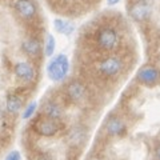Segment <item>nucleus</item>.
Masks as SVG:
<instances>
[{
  "mask_svg": "<svg viewBox=\"0 0 160 160\" xmlns=\"http://www.w3.org/2000/svg\"><path fill=\"white\" fill-rule=\"evenodd\" d=\"M119 2H122V0H107V4L108 6H115V4H118Z\"/></svg>",
  "mask_w": 160,
  "mask_h": 160,
  "instance_id": "19",
  "label": "nucleus"
},
{
  "mask_svg": "<svg viewBox=\"0 0 160 160\" xmlns=\"http://www.w3.org/2000/svg\"><path fill=\"white\" fill-rule=\"evenodd\" d=\"M123 67V63L118 56H108L99 63V72L104 76H116Z\"/></svg>",
  "mask_w": 160,
  "mask_h": 160,
  "instance_id": "4",
  "label": "nucleus"
},
{
  "mask_svg": "<svg viewBox=\"0 0 160 160\" xmlns=\"http://www.w3.org/2000/svg\"><path fill=\"white\" fill-rule=\"evenodd\" d=\"M36 108H38V103L36 102L29 103V106H27V108L24 109V112H23V119H29L35 113Z\"/></svg>",
  "mask_w": 160,
  "mask_h": 160,
  "instance_id": "17",
  "label": "nucleus"
},
{
  "mask_svg": "<svg viewBox=\"0 0 160 160\" xmlns=\"http://www.w3.org/2000/svg\"><path fill=\"white\" fill-rule=\"evenodd\" d=\"M83 139H84V131H83V128H73L71 133H69V142H71L72 144H80L83 142Z\"/></svg>",
  "mask_w": 160,
  "mask_h": 160,
  "instance_id": "16",
  "label": "nucleus"
},
{
  "mask_svg": "<svg viewBox=\"0 0 160 160\" xmlns=\"http://www.w3.org/2000/svg\"><path fill=\"white\" fill-rule=\"evenodd\" d=\"M120 36L112 27H102L96 32V44L104 51H113L119 46Z\"/></svg>",
  "mask_w": 160,
  "mask_h": 160,
  "instance_id": "2",
  "label": "nucleus"
},
{
  "mask_svg": "<svg viewBox=\"0 0 160 160\" xmlns=\"http://www.w3.org/2000/svg\"><path fill=\"white\" fill-rule=\"evenodd\" d=\"M129 15H131V18L133 20H136V22H144V20H147L148 16L151 15V7H149V4L146 0H139V2H136L131 7Z\"/></svg>",
  "mask_w": 160,
  "mask_h": 160,
  "instance_id": "6",
  "label": "nucleus"
},
{
  "mask_svg": "<svg viewBox=\"0 0 160 160\" xmlns=\"http://www.w3.org/2000/svg\"><path fill=\"white\" fill-rule=\"evenodd\" d=\"M55 48H56V39H55L52 33H47L46 43H44V53H46V56L51 58L55 52Z\"/></svg>",
  "mask_w": 160,
  "mask_h": 160,
  "instance_id": "15",
  "label": "nucleus"
},
{
  "mask_svg": "<svg viewBox=\"0 0 160 160\" xmlns=\"http://www.w3.org/2000/svg\"><path fill=\"white\" fill-rule=\"evenodd\" d=\"M156 156H158V159L160 160V146L156 148Z\"/></svg>",
  "mask_w": 160,
  "mask_h": 160,
  "instance_id": "20",
  "label": "nucleus"
},
{
  "mask_svg": "<svg viewBox=\"0 0 160 160\" xmlns=\"http://www.w3.org/2000/svg\"><path fill=\"white\" fill-rule=\"evenodd\" d=\"M106 128H107V132L109 135H112V136H115V135H122L124 131H126V126H124V123L118 118L109 119L107 122Z\"/></svg>",
  "mask_w": 160,
  "mask_h": 160,
  "instance_id": "13",
  "label": "nucleus"
},
{
  "mask_svg": "<svg viewBox=\"0 0 160 160\" xmlns=\"http://www.w3.org/2000/svg\"><path fill=\"white\" fill-rule=\"evenodd\" d=\"M23 107V99L16 93H11L7 96L6 108L9 113H18Z\"/></svg>",
  "mask_w": 160,
  "mask_h": 160,
  "instance_id": "11",
  "label": "nucleus"
},
{
  "mask_svg": "<svg viewBox=\"0 0 160 160\" xmlns=\"http://www.w3.org/2000/svg\"><path fill=\"white\" fill-rule=\"evenodd\" d=\"M3 116H4V113H3V109L0 108V119H3Z\"/></svg>",
  "mask_w": 160,
  "mask_h": 160,
  "instance_id": "21",
  "label": "nucleus"
},
{
  "mask_svg": "<svg viewBox=\"0 0 160 160\" xmlns=\"http://www.w3.org/2000/svg\"><path fill=\"white\" fill-rule=\"evenodd\" d=\"M6 160H20V153H19V151H12V152H9V153L7 155Z\"/></svg>",
  "mask_w": 160,
  "mask_h": 160,
  "instance_id": "18",
  "label": "nucleus"
},
{
  "mask_svg": "<svg viewBox=\"0 0 160 160\" xmlns=\"http://www.w3.org/2000/svg\"><path fill=\"white\" fill-rule=\"evenodd\" d=\"M68 72H69V60L67 58V55L64 53L53 56L47 64V75L49 80H52L55 83L64 80Z\"/></svg>",
  "mask_w": 160,
  "mask_h": 160,
  "instance_id": "1",
  "label": "nucleus"
},
{
  "mask_svg": "<svg viewBox=\"0 0 160 160\" xmlns=\"http://www.w3.org/2000/svg\"><path fill=\"white\" fill-rule=\"evenodd\" d=\"M53 27L58 32L66 35V36L71 35L75 31V24L68 22V20H63V19H55L53 20Z\"/></svg>",
  "mask_w": 160,
  "mask_h": 160,
  "instance_id": "14",
  "label": "nucleus"
},
{
  "mask_svg": "<svg viewBox=\"0 0 160 160\" xmlns=\"http://www.w3.org/2000/svg\"><path fill=\"white\" fill-rule=\"evenodd\" d=\"M136 78L140 83L144 84V86H153V84H156L159 82L160 71L152 66H144L139 69Z\"/></svg>",
  "mask_w": 160,
  "mask_h": 160,
  "instance_id": "5",
  "label": "nucleus"
},
{
  "mask_svg": "<svg viewBox=\"0 0 160 160\" xmlns=\"http://www.w3.org/2000/svg\"><path fill=\"white\" fill-rule=\"evenodd\" d=\"M86 86L80 82H72L67 87V95L72 102H80L86 96Z\"/></svg>",
  "mask_w": 160,
  "mask_h": 160,
  "instance_id": "9",
  "label": "nucleus"
},
{
  "mask_svg": "<svg viewBox=\"0 0 160 160\" xmlns=\"http://www.w3.org/2000/svg\"><path fill=\"white\" fill-rule=\"evenodd\" d=\"M43 112L46 115V118L53 119V120H59L63 115V109L60 108L59 104L53 103V102H48L47 104H44L43 107Z\"/></svg>",
  "mask_w": 160,
  "mask_h": 160,
  "instance_id": "12",
  "label": "nucleus"
},
{
  "mask_svg": "<svg viewBox=\"0 0 160 160\" xmlns=\"http://www.w3.org/2000/svg\"><path fill=\"white\" fill-rule=\"evenodd\" d=\"M15 75L23 82H32L36 76V71L31 63H27V62H22V63H18L15 66L13 69Z\"/></svg>",
  "mask_w": 160,
  "mask_h": 160,
  "instance_id": "7",
  "label": "nucleus"
},
{
  "mask_svg": "<svg viewBox=\"0 0 160 160\" xmlns=\"http://www.w3.org/2000/svg\"><path fill=\"white\" fill-rule=\"evenodd\" d=\"M22 49H23L24 53L28 55V56L35 58L40 53V51H42V44H40V42L38 39L29 38L22 43Z\"/></svg>",
  "mask_w": 160,
  "mask_h": 160,
  "instance_id": "10",
  "label": "nucleus"
},
{
  "mask_svg": "<svg viewBox=\"0 0 160 160\" xmlns=\"http://www.w3.org/2000/svg\"><path fill=\"white\" fill-rule=\"evenodd\" d=\"M59 123L58 120H53V119H49V118H40L36 120L35 123V131H36L39 135L42 136H46V138H51L55 136L58 132H59Z\"/></svg>",
  "mask_w": 160,
  "mask_h": 160,
  "instance_id": "3",
  "label": "nucleus"
},
{
  "mask_svg": "<svg viewBox=\"0 0 160 160\" xmlns=\"http://www.w3.org/2000/svg\"><path fill=\"white\" fill-rule=\"evenodd\" d=\"M15 8H16L20 16L24 19H32L38 12V8L32 0H16Z\"/></svg>",
  "mask_w": 160,
  "mask_h": 160,
  "instance_id": "8",
  "label": "nucleus"
}]
</instances>
